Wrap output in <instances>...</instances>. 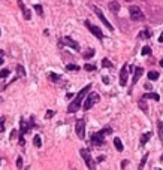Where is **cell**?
<instances>
[{
  "instance_id": "cell-2",
  "label": "cell",
  "mask_w": 163,
  "mask_h": 170,
  "mask_svg": "<svg viewBox=\"0 0 163 170\" xmlns=\"http://www.w3.org/2000/svg\"><path fill=\"white\" fill-rule=\"evenodd\" d=\"M108 133H112V130H111L109 127L105 128V130H102V131H99V133H94L93 136H91V142H93L94 145H103L105 134H108Z\"/></svg>"
},
{
  "instance_id": "cell-12",
  "label": "cell",
  "mask_w": 163,
  "mask_h": 170,
  "mask_svg": "<svg viewBox=\"0 0 163 170\" xmlns=\"http://www.w3.org/2000/svg\"><path fill=\"white\" fill-rule=\"evenodd\" d=\"M142 73H144V69H142V67H135L133 69V81H132L133 85L139 81V78L142 76Z\"/></svg>"
},
{
  "instance_id": "cell-19",
  "label": "cell",
  "mask_w": 163,
  "mask_h": 170,
  "mask_svg": "<svg viewBox=\"0 0 163 170\" xmlns=\"http://www.w3.org/2000/svg\"><path fill=\"white\" fill-rule=\"evenodd\" d=\"M66 70H69V72H76V70H79V66H78V64H67Z\"/></svg>"
},
{
  "instance_id": "cell-5",
  "label": "cell",
  "mask_w": 163,
  "mask_h": 170,
  "mask_svg": "<svg viewBox=\"0 0 163 170\" xmlns=\"http://www.w3.org/2000/svg\"><path fill=\"white\" fill-rule=\"evenodd\" d=\"M91 9L94 11V14H96L97 17H99V19H100V21L103 23V25H105V27H106V29H108L109 31H112V30H114L112 24H111V23L108 21V19H106V17L103 15V12H102V11H100L99 8H97V6H94V5H93V6H91Z\"/></svg>"
},
{
  "instance_id": "cell-30",
  "label": "cell",
  "mask_w": 163,
  "mask_h": 170,
  "mask_svg": "<svg viewBox=\"0 0 163 170\" xmlns=\"http://www.w3.org/2000/svg\"><path fill=\"white\" fill-rule=\"evenodd\" d=\"M35 11H36L41 17L43 15V11H42V6H41V5H35Z\"/></svg>"
},
{
  "instance_id": "cell-31",
  "label": "cell",
  "mask_w": 163,
  "mask_h": 170,
  "mask_svg": "<svg viewBox=\"0 0 163 170\" xmlns=\"http://www.w3.org/2000/svg\"><path fill=\"white\" fill-rule=\"evenodd\" d=\"M49 79L53 81V82H55V81H58V79H60V76H58V75H55V73H49Z\"/></svg>"
},
{
  "instance_id": "cell-29",
  "label": "cell",
  "mask_w": 163,
  "mask_h": 170,
  "mask_svg": "<svg viewBox=\"0 0 163 170\" xmlns=\"http://www.w3.org/2000/svg\"><path fill=\"white\" fill-rule=\"evenodd\" d=\"M84 69H86L87 72H93V70H96V66H94V64H86Z\"/></svg>"
},
{
  "instance_id": "cell-22",
  "label": "cell",
  "mask_w": 163,
  "mask_h": 170,
  "mask_svg": "<svg viewBox=\"0 0 163 170\" xmlns=\"http://www.w3.org/2000/svg\"><path fill=\"white\" fill-rule=\"evenodd\" d=\"M9 73H11V70H9V69H3V70H0V78H2V79H5V78H8V76H9Z\"/></svg>"
},
{
  "instance_id": "cell-24",
  "label": "cell",
  "mask_w": 163,
  "mask_h": 170,
  "mask_svg": "<svg viewBox=\"0 0 163 170\" xmlns=\"http://www.w3.org/2000/svg\"><path fill=\"white\" fill-rule=\"evenodd\" d=\"M17 72H18V76H25V70L21 64H18L17 66Z\"/></svg>"
},
{
  "instance_id": "cell-8",
  "label": "cell",
  "mask_w": 163,
  "mask_h": 170,
  "mask_svg": "<svg viewBox=\"0 0 163 170\" xmlns=\"http://www.w3.org/2000/svg\"><path fill=\"white\" fill-rule=\"evenodd\" d=\"M84 24H86V27L91 31V35H94L97 39H100V41H102V39H103V33H102V30H100L99 27H97V25H93L90 21H86Z\"/></svg>"
},
{
  "instance_id": "cell-27",
  "label": "cell",
  "mask_w": 163,
  "mask_h": 170,
  "mask_svg": "<svg viewBox=\"0 0 163 170\" xmlns=\"http://www.w3.org/2000/svg\"><path fill=\"white\" fill-rule=\"evenodd\" d=\"M141 37L142 39H148V37H151V33H150V30H144L141 33Z\"/></svg>"
},
{
  "instance_id": "cell-18",
  "label": "cell",
  "mask_w": 163,
  "mask_h": 170,
  "mask_svg": "<svg viewBox=\"0 0 163 170\" xmlns=\"http://www.w3.org/2000/svg\"><path fill=\"white\" fill-rule=\"evenodd\" d=\"M33 145L36 148H41L42 146V139H41V136H35L33 137Z\"/></svg>"
},
{
  "instance_id": "cell-21",
  "label": "cell",
  "mask_w": 163,
  "mask_h": 170,
  "mask_svg": "<svg viewBox=\"0 0 163 170\" xmlns=\"http://www.w3.org/2000/svg\"><path fill=\"white\" fill-rule=\"evenodd\" d=\"M102 66H103V67H109V69H111V67H114V64L111 63L108 58H103V60H102Z\"/></svg>"
},
{
  "instance_id": "cell-38",
  "label": "cell",
  "mask_w": 163,
  "mask_h": 170,
  "mask_svg": "<svg viewBox=\"0 0 163 170\" xmlns=\"http://www.w3.org/2000/svg\"><path fill=\"white\" fill-rule=\"evenodd\" d=\"M103 160H105V157H103V155H100V157H99V158H97V161H99V163H102Z\"/></svg>"
},
{
  "instance_id": "cell-32",
  "label": "cell",
  "mask_w": 163,
  "mask_h": 170,
  "mask_svg": "<svg viewBox=\"0 0 163 170\" xmlns=\"http://www.w3.org/2000/svg\"><path fill=\"white\" fill-rule=\"evenodd\" d=\"M54 110H47V115H45V118H47V120H49V118H53V116H54Z\"/></svg>"
},
{
  "instance_id": "cell-43",
  "label": "cell",
  "mask_w": 163,
  "mask_h": 170,
  "mask_svg": "<svg viewBox=\"0 0 163 170\" xmlns=\"http://www.w3.org/2000/svg\"><path fill=\"white\" fill-rule=\"evenodd\" d=\"M160 66L163 67V58H162V60H160Z\"/></svg>"
},
{
  "instance_id": "cell-6",
  "label": "cell",
  "mask_w": 163,
  "mask_h": 170,
  "mask_svg": "<svg viewBox=\"0 0 163 170\" xmlns=\"http://www.w3.org/2000/svg\"><path fill=\"white\" fill-rule=\"evenodd\" d=\"M79 154L84 158V161H86V166L88 167V170H96V164H94V161H93V158H91V155L87 149H81Z\"/></svg>"
},
{
  "instance_id": "cell-34",
  "label": "cell",
  "mask_w": 163,
  "mask_h": 170,
  "mask_svg": "<svg viewBox=\"0 0 163 170\" xmlns=\"http://www.w3.org/2000/svg\"><path fill=\"white\" fill-rule=\"evenodd\" d=\"M17 167L18 169L23 167V158H21V157H18V158H17Z\"/></svg>"
},
{
  "instance_id": "cell-9",
  "label": "cell",
  "mask_w": 163,
  "mask_h": 170,
  "mask_svg": "<svg viewBox=\"0 0 163 170\" xmlns=\"http://www.w3.org/2000/svg\"><path fill=\"white\" fill-rule=\"evenodd\" d=\"M129 66L127 64H124V66L121 67V72H120V85L121 87H126L127 84V76H129Z\"/></svg>"
},
{
  "instance_id": "cell-42",
  "label": "cell",
  "mask_w": 163,
  "mask_h": 170,
  "mask_svg": "<svg viewBox=\"0 0 163 170\" xmlns=\"http://www.w3.org/2000/svg\"><path fill=\"white\" fill-rule=\"evenodd\" d=\"M3 61H5V58H0V66L3 64Z\"/></svg>"
},
{
  "instance_id": "cell-15",
  "label": "cell",
  "mask_w": 163,
  "mask_h": 170,
  "mask_svg": "<svg viewBox=\"0 0 163 170\" xmlns=\"http://www.w3.org/2000/svg\"><path fill=\"white\" fill-rule=\"evenodd\" d=\"M142 99H153V100H160V97H159V94H156V93H147V94H144V97Z\"/></svg>"
},
{
  "instance_id": "cell-37",
  "label": "cell",
  "mask_w": 163,
  "mask_h": 170,
  "mask_svg": "<svg viewBox=\"0 0 163 170\" xmlns=\"http://www.w3.org/2000/svg\"><path fill=\"white\" fill-rule=\"evenodd\" d=\"M144 87H145V90H151V84H145Z\"/></svg>"
},
{
  "instance_id": "cell-45",
  "label": "cell",
  "mask_w": 163,
  "mask_h": 170,
  "mask_svg": "<svg viewBox=\"0 0 163 170\" xmlns=\"http://www.w3.org/2000/svg\"><path fill=\"white\" fill-rule=\"evenodd\" d=\"M159 170H160V169H159Z\"/></svg>"
},
{
  "instance_id": "cell-44",
  "label": "cell",
  "mask_w": 163,
  "mask_h": 170,
  "mask_svg": "<svg viewBox=\"0 0 163 170\" xmlns=\"http://www.w3.org/2000/svg\"><path fill=\"white\" fill-rule=\"evenodd\" d=\"M126 2H132V0H126Z\"/></svg>"
},
{
  "instance_id": "cell-4",
  "label": "cell",
  "mask_w": 163,
  "mask_h": 170,
  "mask_svg": "<svg viewBox=\"0 0 163 170\" xmlns=\"http://www.w3.org/2000/svg\"><path fill=\"white\" fill-rule=\"evenodd\" d=\"M99 100H100V97H99V94H97V93H90V94L87 96L86 102H84V109H86V110L91 109Z\"/></svg>"
},
{
  "instance_id": "cell-36",
  "label": "cell",
  "mask_w": 163,
  "mask_h": 170,
  "mask_svg": "<svg viewBox=\"0 0 163 170\" xmlns=\"http://www.w3.org/2000/svg\"><path fill=\"white\" fill-rule=\"evenodd\" d=\"M24 136H19V145H21V146H24Z\"/></svg>"
},
{
  "instance_id": "cell-28",
  "label": "cell",
  "mask_w": 163,
  "mask_h": 170,
  "mask_svg": "<svg viewBox=\"0 0 163 170\" xmlns=\"http://www.w3.org/2000/svg\"><path fill=\"white\" fill-rule=\"evenodd\" d=\"M93 55H94V49H88V51L86 52V54H84V58H86V60H87V58L93 57Z\"/></svg>"
},
{
  "instance_id": "cell-33",
  "label": "cell",
  "mask_w": 163,
  "mask_h": 170,
  "mask_svg": "<svg viewBox=\"0 0 163 170\" xmlns=\"http://www.w3.org/2000/svg\"><path fill=\"white\" fill-rule=\"evenodd\" d=\"M5 130V118L2 116V118H0V133H2Z\"/></svg>"
},
{
  "instance_id": "cell-39",
  "label": "cell",
  "mask_w": 163,
  "mask_h": 170,
  "mask_svg": "<svg viewBox=\"0 0 163 170\" xmlns=\"http://www.w3.org/2000/svg\"><path fill=\"white\" fill-rule=\"evenodd\" d=\"M103 82H105V84H109V79H108V76H103Z\"/></svg>"
},
{
  "instance_id": "cell-1",
  "label": "cell",
  "mask_w": 163,
  "mask_h": 170,
  "mask_svg": "<svg viewBox=\"0 0 163 170\" xmlns=\"http://www.w3.org/2000/svg\"><path fill=\"white\" fill-rule=\"evenodd\" d=\"M90 88H91V84H88L87 87H84V88L79 91V93H78V96L75 97V100L70 103L69 108H67V112H69V114H73V112H76V110L81 108V103H82V100H84V97L88 94Z\"/></svg>"
},
{
  "instance_id": "cell-14",
  "label": "cell",
  "mask_w": 163,
  "mask_h": 170,
  "mask_svg": "<svg viewBox=\"0 0 163 170\" xmlns=\"http://www.w3.org/2000/svg\"><path fill=\"white\" fill-rule=\"evenodd\" d=\"M114 145H115V148H117V151L118 152H121L123 149V143H121V140H120V137H114Z\"/></svg>"
},
{
  "instance_id": "cell-10",
  "label": "cell",
  "mask_w": 163,
  "mask_h": 170,
  "mask_svg": "<svg viewBox=\"0 0 163 170\" xmlns=\"http://www.w3.org/2000/svg\"><path fill=\"white\" fill-rule=\"evenodd\" d=\"M63 43H66L69 48H72V49H75V51H79V43L75 42L70 36H64V37H63Z\"/></svg>"
},
{
  "instance_id": "cell-40",
  "label": "cell",
  "mask_w": 163,
  "mask_h": 170,
  "mask_svg": "<svg viewBox=\"0 0 163 170\" xmlns=\"http://www.w3.org/2000/svg\"><path fill=\"white\" fill-rule=\"evenodd\" d=\"M159 42H160V43H163V33L159 36Z\"/></svg>"
},
{
  "instance_id": "cell-7",
  "label": "cell",
  "mask_w": 163,
  "mask_h": 170,
  "mask_svg": "<svg viewBox=\"0 0 163 170\" xmlns=\"http://www.w3.org/2000/svg\"><path fill=\"white\" fill-rule=\"evenodd\" d=\"M75 131H76V136L79 137V139H84V137H86V122H84V120H78L76 121Z\"/></svg>"
},
{
  "instance_id": "cell-20",
  "label": "cell",
  "mask_w": 163,
  "mask_h": 170,
  "mask_svg": "<svg viewBox=\"0 0 163 170\" xmlns=\"http://www.w3.org/2000/svg\"><path fill=\"white\" fill-rule=\"evenodd\" d=\"M157 131H159L160 139L163 140V122H162V121H159V122H157Z\"/></svg>"
},
{
  "instance_id": "cell-35",
  "label": "cell",
  "mask_w": 163,
  "mask_h": 170,
  "mask_svg": "<svg viewBox=\"0 0 163 170\" xmlns=\"http://www.w3.org/2000/svg\"><path fill=\"white\" fill-rule=\"evenodd\" d=\"M17 136H18V131H17V130H12V133H11V140H14Z\"/></svg>"
},
{
  "instance_id": "cell-23",
  "label": "cell",
  "mask_w": 163,
  "mask_h": 170,
  "mask_svg": "<svg viewBox=\"0 0 163 170\" xmlns=\"http://www.w3.org/2000/svg\"><path fill=\"white\" fill-rule=\"evenodd\" d=\"M147 160H148V154H145L144 157H142V160H141V164H139L138 170H142V169H144V166H145V163H147Z\"/></svg>"
},
{
  "instance_id": "cell-16",
  "label": "cell",
  "mask_w": 163,
  "mask_h": 170,
  "mask_svg": "<svg viewBox=\"0 0 163 170\" xmlns=\"http://www.w3.org/2000/svg\"><path fill=\"white\" fill-rule=\"evenodd\" d=\"M150 137H151V133H150V131H148V133H144V134L141 136V145H142V146H144L145 143L150 140Z\"/></svg>"
},
{
  "instance_id": "cell-17",
  "label": "cell",
  "mask_w": 163,
  "mask_h": 170,
  "mask_svg": "<svg viewBox=\"0 0 163 170\" xmlns=\"http://www.w3.org/2000/svg\"><path fill=\"white\" fill-rule=\"evenodd\" d=\"M148 79H150V81H156V79H159V72H156V70L148 72Z\"/></svg>"
},
{
  "instance_id": "cell-26",
  "label": "cell",
  "mask_w": 163,
  "mask_h": 170,
  "mask_svg": "<svg viewBox=\"0 0 163 170\" xmlns=\"http://www.w3.org/2000/svg\"><path fill=\"white\" fill-rule=\"evenodd\" d=\"M141 54H142V55L151 54V48H150V46H144V48H142V51H141Z\"/></svg>"
},
{
  "instance_id": "cell-11",
  "label": "cell",
  "mask_w": 163,
  "mask_h": 170,
  "mask_svg": "<svg viewBox=\"0 0 163 170\" xmlns=\"http://www.w3.org/2000/svg\"><path fill=\"white\" fill-rule=\"evenodd\" d=\"M18 6H19V9L23 11L24 18H25V19H30V18H31V12L29 11V8H25V6H24V2H23V0H18Z\"/></svg>"
},
{
  "instance_id": "cell-25",
  "label": "cell",
  "mask_w": 163,
  "mask_h": 170,
  "mask_svg": "<svg viewBox=\"0 0 163 170\" xmlns=\"http://www.w3.org/2000/svg\"><path fill=\"white\" fill-rule=\"evenodd\" d=\"M138 104H139V108H141L142 110H144V112H148V108H147V104H145L144 99H142V100H139V102H138Z\"/></svg>"
},
{
  "instance_id": "cell-41",
  "label": "cell",
  "mask_w": 163,
  "mask_h": 170,
  "mask_svg": "<svg viewBox=\"0 0 163 170\" xmlns=\"http://www.w3.org/2000/svg\"><path fill=\"white\" fill-rule=\"evenodd\" d=\"M3 57H5V52H3L2 49H0V58H3Z\"/></svg>"
},
{
  "instance_id": "cell-3",
  "label": "cell",
  "mask_w": 163,
  "mask_h": 170,
  "mask_svg": "<svg viewBox=\"0 0 163 170\" xmlns=\"http://www.w3.org/2000/svg\"><path fill=\"white\" fill-rule=\"evenodd\" d=\"M129 14H130V18L132 21H144V12H142L138 6H130L129 8Z\"/></svg>"
},
{
  "instance_id": "cell-13",
  "label": "cell",
  "mask_w": 163,
  "mask_h": 170,
  "mask_svg": "<svg viewBox=\"0 0 163 170\" xmlns=\"http://www.w3.org/2000/svg\"><path fill=\"white\" fill-rule=\"evenodd\" d=\"M108 8H109V11L112 12V14H118L120 12V3L118 2H109Z\"/></svg>"
}]
</instances>
